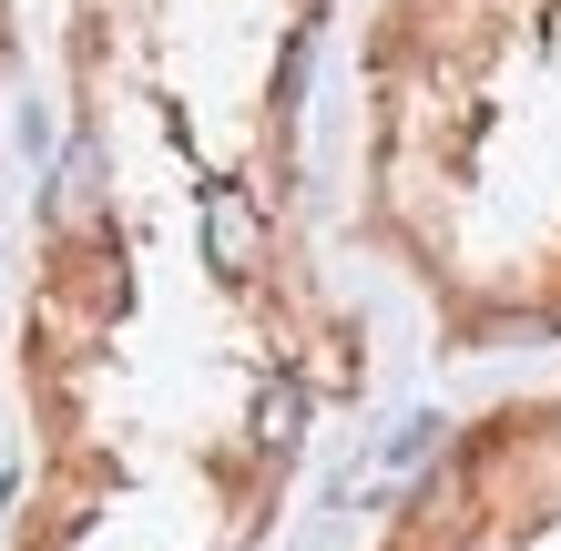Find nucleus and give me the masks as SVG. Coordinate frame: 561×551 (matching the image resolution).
<instances>
[{"instance_id":"f257e3e1","label":"nucleus","mask_w":561,"mask_h":551,"mask_svg":"<svg viewBox=\"0 0 561 551\" xmlns=\"http://www.w3.org/2000/svg\"><path fill=\"white\" fill-rule=\"evenodd\" d=\"M205 236H215V255H225V276H255V215L236 205V194H215Z\"/></svg>"},{"instance_id":"f03ea898","label":"nucleus","mask_w":561,"mask_h":551,"mask_svg":"<svg viewBox=\"0 0 561 551\" xmlns=\"http://www.w3.org/2000/svg\"><path fill=\"white\" fill-rule=\"evenodd\" d=\"M296 418H307V399H296V388H266V399H255V439L286 449V439H296Z\"/></svg>"}]
</instances>
